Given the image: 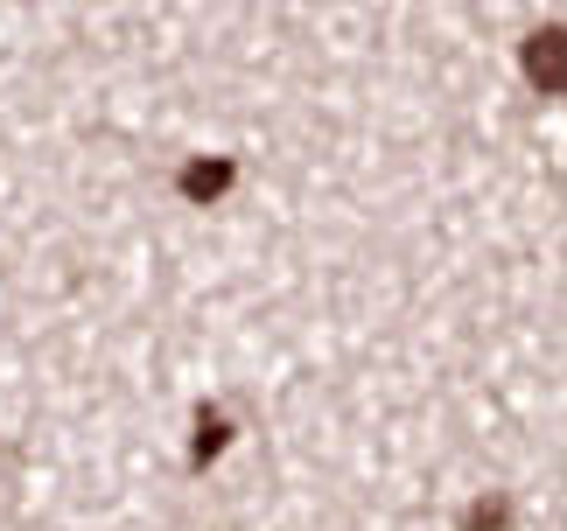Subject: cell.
<instances>
[{"label":"cell","mask_w":567,"mask_h":531,"mask_svg":"<svg viewBox=\"0 0 567 531\" xmlns=\"http://www.w3.org/2000/svg\"><path fill=\"white\" fill-rule=\"evenodd\" d=\"M526 84L539 98H560L567 92V35L560 29H533L526 35Z\"/></svg>","instance_id":"cell-1"},{"label":"cell","mask_w":567,"mask_h":531,"mask_svg":"<svg viewBox=\"0 0 567 531\" xmlns=\"http://www.w3.org/2000/svg\"><path fill=\"white\" fill-rule=\"evenodd\" d=\"M231 183H238V162H231V154H217V162H189V168L176 175V189L189 196V204H217Z\"/></svg>","instance_id":"cell-2"},{"label":"cell","mask_w":567,"mask_h":531,"mask_svg":"<svg viewBox=\"0 0 567 531\" xmlns=\"http://www.w3.org/2000/svg\"><path fill=\"white\" fill-rule=\"evenodd\" d=\"M231 448V413L225 406H196V440H189V469L204 476L217 455Z\"/></svg>","instance_id":"cell-3"},{"label":"cell","mask_w":567,"mask_h":531,"mask_svg":"<svg viewBox=\"0 0 567 531\" xmlns=\"http://www.w3.org/2000/svg\"><path fill=\"white\" fill-rule=\"evenodd\" d=\"M463 531H512V497H505V490L476 497L470 511H463Z\"/></svg>","instance_id":"cell-4"}]
</instances>
